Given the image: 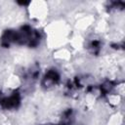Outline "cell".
<instances>
[{
  "label": "cell",
  "mask_w": 125,
  "mask_h": 125,
  "mask_svg": "<svg viewBox=\"0 0 125 125\" xmlns=\"http://www.w3.org/2000/svg\"><path fill=\"white\" fill-rule=\"evenodd\" d=\"M88 48H89V50H90L93 54L97 55V54H99L100 49H101V42H100L99 40H93V41H91V42L89 43Z\"/></svg>",
  "instance_id": "5"
},
{
  "label": "cell",
  "mask_w": 125,
  "mask_h": 125,
  "mask_svg": "<svg viewBox=\"0 0 125 125\" xmlns=\"http://www.w3.org/2000/svg\"><path fill=\"white\" fill-rule=\"evenodd\" d=\"M18 3H19L20 5H23V6H24V5H28V4H29V2H18Z\"/></svg>",
  "instance_id": "7"
},
{
  "label": "cell",
  "mask_w": 125,
  "mask_h": 125,
  "mask_svg": "<svg viewBox=\"0 0 125 125\" xmlns=\"http://www.w3.org/2000/svg\"><path fill=\"white\" fill-rule=\"evenodd\" d=\"M113 87H114V83H113V82H111V81H106V82H104L103 85H101V92L104 95V94L110 92V90H111Z\"/></svg>",
  "instance_id": "6"
},
{
  "label": "cell",
  "mask_w": 125,
  "mask_h": 125,
  "mask_svg": "<svg viewBox=\"0 0 125 125\" xmlns=\"http://www.w3.org/2000/svg\"><path fill=\"white\" fill-rule=\"evenodd\" d=\"M21 104V94L18 90L14 91L12 95L8 97L0 98V107L4 109H14L18 108Z\"/></svg>",
  "instance_id": "2"
},
{
  "label": "cell",
  "mask_w": 125,
  "mask_h": 125,
  "mask_svg": "<svg viewBox=\"0 0 125 125\" xmlns=\"http://www.w3.org/2000/svg\"><path fill=\"white\" fill-rule=\"evenodd\" d=\"M60 81V74L59 72L52 68V69H49L45 75L43 76L42 78V81H41V86L45 89H48V88H51L55 85H57Z\"/></svg>",
  "instance_id": "3"
},
{
  "label": "cell",
  "mask_w": 125,
  "mask_h": 125,
  "mask_svg": "<svg viewBox=\"0 0 125 125\" xmlns=\"http://www.w3.org/2000/svg\"><path fill=\"white\" fill-rule=\"evenodd\" d=\"M42 125H62V124H51V123H49V124H42Z\"/></svg>",
  "instance_id": "8"
},
{
  "label": "cell",
  "mask_w": 125,
  "mask_h": 125,
  "mask_svg": "<svg viewBox=\"0 0 125 125\" xmlns=\"http://www.w3.org/2000/svg\"><path fill=\"white\" fill-rule=\"evenodd\" d=\"M41 40V34L38 30L25 24L19 30H15L14 43L19 45H25L30 48H35L39 45Z\"/></svg>",
  "instance_id": "1"
},
{
  "label": "cell",
  "mask_w": 125,
  "mask_h": 125,
  "mask_svg": "<svg viewBox=\"0 0 125 125\" xmlns=\"http://www.w3.org/2000/svg\"><path fill=\"white\" fill-rule=\"evenodd\" d=\"M15 41V30L14 29H7L3 32L0 38V44L4 48H8L13 44Z\"/></svg>",
  "instance_id": "4"
}]
</instances>
